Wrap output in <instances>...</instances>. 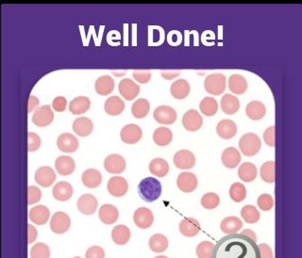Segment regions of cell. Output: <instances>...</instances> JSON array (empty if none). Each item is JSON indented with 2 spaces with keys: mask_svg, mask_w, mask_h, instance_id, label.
<instances>
[{
  "mask_svg": "<svg viewBox=\"0 0 302 258\" xmlns=\"http://www.w3.org/2000/svg\"><path fill=\"white\" fill-rule=\"evenodd\" d=\"M213 258H261L255 241L242 234L222 238L214 246Z\"/></svg>",
  "mask_w": 302,
  "mask_h": 258,
  "instance_id": "6da1fadb",
  "label": "cell"
},
{
  "mask_svg": "<svg viewBox=\"0 0 302 258\" xmlns=\"http://www.w3.org/2000/svg\"><path fill=\"white\" fill-rule=\"evenodd\" d=\"M138 193L145 202L152 203L162 195V184L154 177H147L139 183Z\"/></svg>",
  "mask_w": 302,
  "mask_h": 258,
  "instance_id": "7a4b0ae2",
  "label": "cell"
},
{
  "mask_svg": "<svg viewBox=\"0 0 302 258\" xmlns=\"http://www.w3.org/2000/svg\"><path fill=\"white\" fill-rule=\"evenodd\" d=\"M261 147V140L259 136L255 133H247L239 140V148L246 157H253L257 155Z\"/></svg>",
  "mask_w": 302,
  "mask_h": 258,
  "instance_id": "3957f363",
  "label": "cell"
},
{
  "mask_svg": "<svg viewBox=\"0 0 302 258\" xmlns=\"http://www.w3.org/2000/svg\"><path fill=\"white\" fill-rule=\"evenodd\" d=\"M204 88L208 94L220 95L225 92L226 76L221 73L209 75L204 81Z\"/></svg>",
  "mask_w": 302,
  "mask_h": 258,
  "instance_id": "277c9868",
  "label": "cell"
},
{
  "mask_svg": "<svg viewBox=\"0 0 302 258\" xmlns=\"http://www.w3.org/2000/svg\"><path fill=\"white\" fill-rule=\"evenodd\" d=\"M70 226H71V220L65 212H56L51 218L50 229L55 234H58V235L65 234L69 230Z\"/></svg>",
  "mask_w": 302,
  "mask_h": 258,
  "instance_id": "5b68a950",
  "label": "cell"
},
{
  "mask_svg": "<svg viewBox=\"0 0 302 258\" xmlns=\"http://www.w3.org/2000/svg\"><path fill=\"white\" fill-rule=\"evenodd\" d=\"M53 111L48 105L38 107L32 115V123L39 127L48 126L53 122Z\"/></svg>",
  "mask_w": 302,
  "mask_h": 258,
  "instance_id": "8992f818",
  "label": "cell"
},
{
  "mask_svg": "<svg viewBox=\"0 0 302 258\" xmlns=\"http://www.w3.org/2000/svg\"><path fill=\"white\" fill-rule=\"evenodd\" d=\"M175 166L180 170H189L196 164V157L189 150H179L173 158Z\"/></svg>",
  "mask_w": 302,
  "mask_h": 258,
  "instance_id": "52a82bcc",
  "label": "cell"
},
{
  "mask_svg": "<svg viewBox=\"0 0 302 258\" xmlns=\"http://www.w3.org/2000/svg\"><path fill=\"white\" fill-rule=\"evenodd\" d=\"M153 117L157 123L169 125L175 123L177 120V112L169 106H160L156 107L153 112Z\"/></svg>",
  "mask_w": 302,
  "mask_h": 258,
  "instance_id": "ba28073f",
  "label": "cell"
},
{
  "mask_svg": "<svg viewBox=\"0 0 302 258\" xmlns=\"http://www.w3.org/2000/svg\"><path fill=\"white\" fill-rule=\"evenodd\" d=\"M126 160L118 154L110 155L104 160V169L113 175L122 174L126 170Z\"/></svg>",
  "mask_w": 302,
  "mask_h": 258,
  "instance_id": "9c48e42d",
  "label": "cell"
},
{
  "mask_svg": "<svg viewBox=\"0 0 302 258\" xmlns=\"http://www.w3.org/2000/svg\"><path fill=\"white\" fill-rule=\"evenodd\" d=\"M142 129L133 123L125 125L120 132L121 141L127 144H135L142 139Z\"/></svg>",
  "mask_w": 302,
  "mask_h": 258,
  "instance_id": "30bf717a",
  "label": "cell"
},
{
  "mask_svg": "<svg viewBox=\"0 0 302 258\" xmlns=\"http://www.w3.org/2000/svg\"><path fill=\"white\" fill-rule=\"evenodd\" d=\"M108 191L113 197H122L129 190L128 181L122 176H113L108 182Z\"/></svg>",
  "mask_w": 302,
  "mask_h": 258,
  "instance_id": "8fae6325",
  "label": "cell"
},
{
  "mask_svg": "<svg viewBox=\"0 0 302 258\" xmlns=\"http://www.w3.org/2000/svg\"><path fill=\"white\" fill-rule=\"evenodd\" d=\"M118 90L119 94L125 100L131 101L138 96L140 93V86L131 78H124L119 82Z\"/></svg>",
  "mask_w": 302,
  "mask_h": 258,
  "instance_id": "7c38bea8",
  "label": "cell"
},
{
  "mask_svg": "<svg viewBox=\"0 0 302 258\" xmlns=\"http://www.w3.org/2000/svg\"><path fill=\"white\" fill-rule=\"evenodd\" d=\"M97 200L92 194H83L77 200V209L83 215H93L97 209Z\"/></svg>",
  "mask_w": 302,
  "mask_h": 258,
  "instance_id": "4fadbf2b",
  "label": "cell"
},
{
  "mask_svg": "<svg viewBox=\"0 0 302 258\" xmlns=\"http://www.w3.org/2000/svg\"><path fill=\"white\" fill-rule=\"evenodd\" d=\"M197 185H198V181L194 174L189 171H184L180 175H178L177 186L179 188V190H182L183 192L185 193L193 192L197 188Z\"/></svg>",
  "mask_w": 302,
  "mask_h": 258,
  "instance_id": "5bb4252c",
  "label": "cell"
},
{
  "mask_svg": "<svg viewBox=\"0 0 302 258\" xmlns=\"http://www.w3.org/2000/svg\"><path fill=\"white\" fill-rule=\"evenodd\" d=\"M133 221L139 228L148 229L154 223V216L148 207H140L134 212Z\"/></svg>",
  "mask_w": 302,
  "mask_h": 258,
  "instance_id": "9a60e30c",
  "label": "cell"
},
{
  "mask_svg": "<svg viewBox=\"0 0 302 258\" xmlns=\"http://www.w3.org/2000/svg\"><path fill=\"white\" fill-rule=\"evenodd\" d=\"M35 181L39 186L43 188H48L53 185L56 180V174L52 168L48 166H43L36 170Z\"/></svg>",
  "mask_w": 302,
  "mask_h": 258,
  "instance_id": "2e32d148",
  "label": "cell"
},
{
  "mask_svg": "<svg viewBox=\"0 0 302 258\" xmlns=\"http://www.w3.org/2000/svg\"><path fill=\"white\" fill-rule=\"evenodd\" d=\"M203 124L202 115L196 110H190L185 112L183 117V125L184 128L191 132L199 130Z\"/></svg>",
  "mask_w": 302,
  "mask_h": 258,
  "instance_id": "e0dca14e",
  "label": "cell"
},
{
  "mask_svg": "<svg viewBox=\"0 0 302 258\" xmlns=\"http://www.w3.org/2000/svg\"><path fill=\"white\" fill-rule=\"evenodd\" d=\"M57 146L62 152H76L78 148V141L71 133H63L58 137Z\"/></svg>",
  "mask_w": 302,
  "mask_h": 258,
  "instance_id": "ac0fdd59",
  "label": "cell"
},
{
  "mask_svg": "<svg viewBox=\"0 0 302 258\" xmlns=\"http://www.w3.org/2000/svg\"><path fill=\"white\" fill-rule=\"evenodd\" d=\"M179 232L187 238H193L200 232V223L194 218H185L179 223Z\"/></svg>",
  "mask_w": 302,
  "mask_h": 258,
  "instance_id": "d6986e66",
  "label": "cell"
},
{
  "mask_svg": "<svg viewBox=\"0 0 302 258\" xmlns=\"http://www.w3.org/2000/svg\"><path fill=\"white\" fill-rule=\"evenodd\" d=\"M221 160L226 168L234 169L241 162V154L236 148L229 147L222 153Z\"/></svg>",
  "mask_w": 302,
  "mask_h": 258,
  "instance_id": "ffe728a7",
  "label": "cell"
},
{
  "mask_svg": "<svg viewBox=\"0 0 302 258\" xmlns=\"http://www.w3.org/2000/svg\"><path fill=\"white\" fill-rule=\"evenodd\" d=\"M29 217L32 223L38 225H44L49 220L50 211L45 205H35L29 212Z\"/></svg>",
  "mask_w": 302,
  "mask_h": 258,
  "instance_id": "44dd1931",
  "label": "cell"
},
{
  "mask_svg": "<svg viewBox=\"0 0 302 258\" xmlns=\"http://www.w3.org/2000/svg\"><path fill=\"white\" fill-rule=\"evenodd\" d=\"M73 131L79 137H87L91 135L94 129L93 122L87 117H79L76 119L72 124Z\"/></svg>",
  "mask_w": 302,
  "mask_h": 258,
  "instance_id": "7402d4cb",
  "label": "cell"
},
{
  "mask_svg": "<svg viewBox=\"0 0 302 258\" xmlns=\"http://www.w3.org/2000/svg\"><path fill=\"white\" fill-rule=\"evenodd\" d=\"M55 168L61 176H70L76 169V163L70 157L61 156L55 161Z\"/></svg>",
  "mask_w": 302,
  "mask_h": 258,
  "instance_id": "603a6c76",
  "label": "cell"
},
{
  "mask_svg": "<svg viewBox=\"0 0 302 258\" xmlns=\"http://www.w3.org/2000/svg\"><path fill=\"white\" fill-rule=\"evenodd\" d=\"M216 133L224 140H230L237 134V125L231 120H222L216 125Z\"/></svg>",
  "mask_w": 302,
  "mask_h": 258,
  "instance_id": "cb8c5ba5",
  "label": "cell"
},
{
  "mask_svg": "<svg viewBox=\"0 0 302 258\" xmlns=\"http://www.w3.org/2000/svg\"><path fill=\"white\" fill-rule=\"evenodd\" d=\"M246 113L250 120L258 121L266 116L267 107L261 101L254 100L247 105Z\"/></svg>",
  "mask_w": 302,
  "mask_h": 258,
  "instance_id": "d4e9b609",
  "label": "cell"
},
{
  "mask_svg": "<svg viewBox=\"0 0 302 258\" xmlns=\"http://www.w3.org/2000/svg\"><path fill=\"white\" fill-rule=\"evenodd\" d=\"M98 217L102 223L111 225L118 220V209L113 205H103L98 212Z\"/></svg>",
  "mask_w": 302,
  "mask_h": 258,
  "instance_id": "484cf974",
  "label": "cell"
},
{
  "mask_svg": "<svg viewBox=\"0 0 302 258\" xmlns=\"http://www.w3.org/2000/svg\"><path fill=\"white\" fill-rule=\"evenodd\" d=\"M52 195L55 199L61 202H66L71 199L72 195H73V187L70 183L61 181L54 186Z\"/></svg>",
  "mask_w": 302,
  "mask_h": 258,
  "instance_id": "4316f807",
  "label": "cell"
},
{
  "mask_svg": "<svg viewBox=\"0 0 302 258\" xmlns=\"http://www.w3.org/2000/svg\"><path fill=\"white\" fill-rule=\"evenodd\" d=\"M243 228V223L239 218L231 216L227 217L221 222L220 229L226 235L237 234L241 229Z\"/></svg>",
  "mask_w": 302,
  "mask_h": 258,
  "instance_id": "83f0119b",
  "label": "cell"
},
{
  "mask_svg": "<svg viewBox=\"0 0 302 258\" xmlns=\"http://www.w3.org/2000/svg\"><path fill=\"white\" fill-rule=\"evenodd\" d=\"M95 92L99 95L106 96L112 94L114 90V80L110 76H102L98 77L95 83Z\"/></svg>",
  "mask_w": 302,
  "mask_h": 258,
  "instance_id": "f1b7e54d",
  "label": "cell"
},
{
  "mask_svg": "<svg viewBox=\"0 0 302 258\" xmlns=\"http://www.w3.org/2000/svg\"><path fill=\"white\" fill-rule=\"evenodd\" d=\"M82 181L86 188H95L100 186L102 176L99 170L87 169L82 176Z\"/></svg>",
  "mask_w": 302,
  "mask_h": 258,
  "instance_id": "f546056e",
  "label": "cell"
},
{
  "mask_svg": "<svg viewBox=\"0 0 302 258\" xmlns=\"http://www.w3.org/2000/svg\"><path fill=\"white\" fill-rule=\"evenodd\" d=\"M191 87L187 80L178 79L173 83L170 87L171 95L176 99L182 100L186 98L190 94Z\"/></svg>",
  "mask_w": 302,
  "mask_h": 258,
  "instance_id": "4dcf8cb0",
  "label": "cell"
},
{
  "mask_svg": "<svg viewBox=\"0 0 302 258\" xmlns=\"http://www.w3.org/2000/svg\"><path fill=\"white\" fill-rule=\"evenodd\" d=\"M104 110L107 114L111 116H116L124 112L125 103L119 96H111L106 100L104 104Z\"/></svg>",
  "mask_w": 302,
  "mask_h": 258,
  "instance_id": "1f68e13d",
  "label": "cell"
},
{
  "mask_svg": "<svg viewBox=\"0 0 302 258\" xmlns=\"http://www.w3.org/2000/svg\"><path fill=\"white\" fill-rule=\"evenodd\" d=\"M91 100L86 96H78L69 103V112L74 115H82L89 111Z\"/></svg>",
  "mask_w": 302,
  "mask_h": 258,
  "instance_id": "d6a6232c",
  "label": "cell"
},
{
  "mask_svg": "<svg viewBox=\"0 0 302 258\" xmlns=\"http://www.w3.org/2000/svg\"><path fill=\"white\" fill-rule=\"evenodd\" d=\"M131 230L126 226L119 224L112 230V240L117 245H125L131 240Z\"/></svg>",
  "mask_w": 302,
  "mask_h": 258,
  "instance_id": "836d02e7",
  "label": "cell"
},
{
  "mask_svg": "<svg viewBox=\"0 0 302 258\" xmlns=\"http://www.w3.org/2000/svg\"><path fill=\"white\" fill-rule=\"evenodd\" d=\"M240 109V102L237 97L227 94L221 98V110L228 115H233Z\"/></svg>",
  "mask_w": 302,
  "mask_h": 258,
  "instance_id": "e575fe53",
  "label": "cell"
},
{
  "mask_svg": "<svg viewBox=\"0 0 302 258\" xmlns=\"http://www.w3.org/2000/svg\"><path fill=\"white\" fill-rule=\"evenodd\" d=\"M229 88L234 94H243L248 90V81L241 75H231L229 78Z\"/></svg>",
  "mask_w": 302,
  "mask_h": 258,
  "instance_id": "d590c367",
  "label": "cell"
},
{
  "mask_svg": "<svg viewBox=\"0 0 302 258\" xmlns=\"http://www.w3.org/2000/svg\"><path fill=\"white\" fill-rule=\"evenodd\" d=\"M257 175V167L250 162H245L238 169V177L244 182L249 183L254 181Z\"/></svg>",
  "mask_w": 302,
  "mask_h": 258,
  "instance_id": "8d00e7d4",
  "label": "cell"
},
{
  "mask_svg": "<svg viewBox=\"0 0 302 258\" xmlns=\"http://www.w3.org/2000/svg\"><path fill=\"white\" fill-rule=\"evenodd\" d=\"M149 171L151 175L163 178L169 173V164L164 159H154L149 163Z\"/></svg>",
  "mask_w": 302,
  "mask_h": 258,
  "instance_id": "74e56055",
  "label": "cell"
},
{
  "mask_svg": "<svg viewBox=\"0 0 302 258\" xmlns=\"http://www.w3.org/2000/svg\"><path fill=\"white\" fill-rule=\"evenodd\" d=\"M173 140L171 130L165 126L156 129L153 133V141L159 146H167Z\"/></svg>",
  "mask_w": 302,
  "mask_h": 258,
  "instance_id": "f35d334b",
  "label": "cell"
},
{
  "mask_svg": "<svg viewBox=\"0 0 302 258\" xmlns=\"http://www.w3.org/2000/svg\"><path fill=\"white\" fill-rule=\"evenodd\" d=\"M150 111V104L148 100L140 98L136 100L131 106V113L137 119H143L146 117Z\"/></svg>",
  "mask_w": 302,
  "mask_h": 258,
  "instance_id": "ab89813d",
  "label": "cell"
},
{
  "mask_svg": "<svg viewBox=\"0 0 302 258\" xmlns=\"http://www.w3.org/2000/svg\"><path fill=\"white\" fill-rule=\"evenodd\" d=\"M148 245H149V248L151 249V251H153L154 252L159 253V252H165L168 248V240L166 239V235H162V234H155L149 239Z\"/></svg>",
  "mask_w": 302,
  "mask_h": 258,
  "instance_id": "60d3db41",
  "label": "cell"
},
{
  "mask_svg": "<svg viewBox=\"0 0 302 258\" xmlns=\"http://www.w3.org/2000/svg\"><path fill=\"white\" fill-rule=\"evenodd\" d=\"M199 110L205 116L211 117L218 111V103L213 97H204L199 104Z\"/></svg>",
  "mask_w": 302,
  "mask_h": 258,
  "instance_id": "b9f144b4",
  "label": "cell"
},
{
  "mask_svg": "<svg viewBox=\"0 0 302 258\" xmlns=\"http://www.w3.org/2000/svg\"><path fill=\"white\" fill-rule=\"evenodd\" d=\"M241 216L243 218L244 221L247 223H258L260 220V212L255 207L254 205H245L241 210Z\"/></svg>",
  "mask_w": 302,
  "mask_h": 258,
  "instance_id": "7bdbcfd3",
  "label": "cell"
},
{
  "mask_svg": "<svg viewBox=\"0 0 302 258\" xmlns=\"http://www.w3.org/2000/svg\"><path fill=\"white\" fill-rule=\"evenodd\" d=\"M275 168L276 163L275 161H267L266 163L261 165V177L265 182L272 184L275 182Z\"/></svg>",
  "mask_w": 302,
  "mask_h": 258,
  "instance_id": "ee69618b",
  "label": "cell"
},
{
  "mask_svg": "<svg viewBox=\"0 0 302 258\" xmlns=\"http://www.w3.org/2000/svg\"><path fill=\"white\" fill-rule=\"evenodd\" d=\"M247 196V188L242 183H234L230 188V197L235 203L243 202Z\"/></svg>",
  "mask_w": 302,
  "mask_h": 258,
  "instance_id": "f6af8a7d",
  "label": "cell"
},
{
  "mask_svg": "<svg viewBox=\"0 0 302 258\" xmlns=\"http://www.w3.org/2000/svg\"><path fill=\"white\" fill-rule=\"evenodd\" d=\"M200 203L205 209L212 210L219 205L220 197L214 192H209V193L204 194L202 196Z\"/></svg>",
  "mask_w": 302,
  "mask_h": 258,
  "instance_id": "bcb514c9",
  "label": "cell"
},
{
  "mask_svg": "<svg viewBox=\"0 0 302 258\" xmlns=\"http://www.w3.org/2000/svg\"><path fill=\"white\" fill-rule=\"evenodd\" d=\"M214 245L211 241H202L196 247V256L198 258H213Z\"/></svg>",
  "mask_w": 302,
  "mask_h": 258,
  "instance_id": "7dc6e473",
  "label": "cell"
},
{
  "mask_svg": "<svg viewBox=\"0 0 302 258\" xmlns=\"http://www.w3.org/2000/svg\"><path fill=\"white\" fill-rule=\"evenodd\" d=\"M30 258H50L49 247L45 243H36L30 250Z\"/></svg>",
  "mask_w": 302,
  "mask_h": 258,
  "instance_id": "c3c4849f",
  "label": "cell"
},
{
  "mask_svg": "<svg viewBox=\"0 0 302 258\" xmlns=\"http://www.w3.org/2000/svg\"><path fill=\"white\" fill-rule=\"evenodd\" d=\"M257 205L263 211H269L274 206V200L270 194H261L258 198Z\"/></svg>",
  "mask_w": 302,
  "mask_h": 258,
  "instance_id": "681fc988",
  "label": "cell"
},
{
  "mask_svg": "<svg viewBox=\"0 0 302 258\" xmlns=\"http://www.w3.org/2000/svg\"><path fill=\"white\" fill-rule=\"evenodd\" d=\"M28 139H29V143H28L29 152H35L41 146L40 137L34 132H30L28 134Z\"/></svg>",
  "mask_w": 302,
  "mask_h": 258,
  "instance_id": "f907efd6",
  "label": "cell"
},
{
  "mask_svg": "<svg viewBox=\"0 0 302 258\" xmlns=\"http://www.w3.org/2000/svg\"><path fill=\"white\" fill-rule=\"evenodd\" d=\"M29 201L28 204L30 205H34L36 203H38L42 198L41 189L37 188L35 186H30L29 187Z\"/></svg>",
  "mask_w": 302,
  "mask_h": 258,
  "instance_id": "816d5d0a",
  "label": "cell"
},
{
  "mask_svg": "<svg viewBox=\"0 0 302 258\" xmlns=\"http://www.w3.org/2000/svg\"><path fill=\"white\" fill-rule=\"evenodd\" d=\"M132 76L137 82L140 83V84H146V83L149 82L152 75H151L150 71H134L132 73Z\"/></svg>",
  "mask_w": 302,
  "mask_h": 258,
  "instance_id": "f5cc1de1",
  "label": "cell"
},
{
  "mask_svg": "<svg viewBox=\"0 0 302 258\" xmlns=\"http://www.w3.org/2000/svg\"><path fill=\"white\" fill-rule=\"evenodd\" d=\"M85 257L105 258V252H104L103 248H101L100 246L90 247L89 249L87 250V252H86Z\"/></svg>",
  "mask_w": 302,
  "mask_h": 258,
  "instance_id": "db71d44e",
  "label": "cell"
},
{
  "mask_svg": "<svg viewBox=\"0 0 302 258\" xmlns=\"http://www.w3.org/2000/svg\"><path fill=\"white\" fill-rule=\"evenodd\" d=\"M275 130H276V126L272 125L268 127L264 133V141L268 146H275Z\"/></svg>",
  "mask_w": 302,
  "mask_h": 258,
  "instance_id": "11a10c76",
  "label": "cell"
},
{
  "mask_svg": "<svg viewBox=\"0 0 302 258\" xmlns=\"http://www.w3.org/2000/svg\"><path fill=\"white\" fill-rule=\"evenodd\" d=\"M66 106H67V100L64 96H57L52 102V107L55 112H65Z\"/></svg>",
  "mask_w": 302,
  "mask_h": 258,
  "instance_id": "9f6ffc18",
  "label": "cell"
},
{
  "mask_svg": "<svg viewBox=\"0 0 302 258\" xmlns=\"http://www.w3.org/2000/svg\"><path fill=\"white\" fill-rule=\"evenodd\" d=\"M258 248L260 251L261 258H274L272 249L266 243H261L260 245H258Z\"/></svg>",
  "mask_w": 302,
  "mask_h": 258,
  "instance_id": "6f0895ef",
  "label": "cell"
},
{
  "mask_svg": "<svg viewBox=\"0 0 302 258\" xmlns=\"http://www.w3.org/2000/svg\"><path fill=\"white\" fill-rule=\"evenodd\" d=\"M39 103H40V101L36 96L30 95L29 97V101H28V112L30 113V112H33L35 110V107L39 106Z\"/></svg>",
  "mask_w": 302,
  "mask_h": 258,
  "instance_id": "680465c9",
  "label": "cell"
},
{
  "mask_svg": "<svg viewBox=\"0 0 302 258\" xmlns=\"http://www.w3.org/2000/svg\"><path fill=\"white\" fill-rule=\"evenodd\" d=\"M160 74H162V76L166 80H172V79H174L177 76H179L180 72L179 71H163Z\"/></svg>",
  "mask_w": 302,
  "mask_h": 258,
  "instance_id": "91938a15",
  "label": "cell"
},
{
  "mask_svg": "<svg viewBox=\"0 0 302 258\" xmlns=\"http://www.w3.org/2000/svg\"><path fill=\"white\" fill-rule=\"evenodd\" d=\"M28 228H29V241H28V242H29V244H31V243H33L36 241L38 233H37V230H36L35 227L33 225L29 224L28 225Z\"/></svg>",
  "mask_w": 302,
  "mask_h": 258,
  "instance_id": "94428289",
  "label": "cell"
},
{
  "mask_svg": "<svg viewBox=\"0 0 302 258\" xmlns=\"http://www.w3.org/2000/svg\"><path fill=\"white\" fill-rule=\"evenodd\" d=\"M242 235H246L247 238H249V239L252 240L255 242L257 241V235L252 230H249V229L244 230L243 232H242Z\"/></svg>",
  "mask_w": 302,
  "mask_h": 258,
  "instance_id": "6125c7cd",
  "label": "cell"
},
{
  "mask_svg": "<svg viewBox=\"0 0 302 258\" xmlns=\"http://www.w3.org/2000/svg\"><path fill=\"white\" fill-rule=\"evenodd\" d=\"M155 258H168L167 256H165V255H159V256H156Z\"/></svg>",
  "mask_w": 302,
  "mask_h": 258,
  "instance_id": "be15d7a7",
  "label": "cell"
},
{
  "mask_svg": "<svg viewBox=\"0 0 302 258\" xmlns=\"http://www.w3.org/2000/svg\"><path fill=\"white\" fill-rule=\"evenodd\" d=\"M73 258H82V257H79V256H76V257H73Z\"/></svg>",
  "mask_w": 302,
  "mask_h": 258,
  "instance_id": "e7e4bbea",
  "label": "cell"
}]
</instances>
